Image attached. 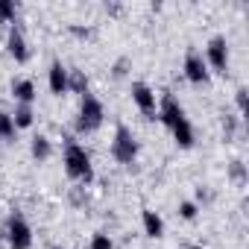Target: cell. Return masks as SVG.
I'll return each mask as SVG.
<instances>
[{"mask_svg": "<svg viewBox=\"0 0 249 249\" xmlns=\"http://www.w3.org/2000/svg\"><path fill=\"white\" fill-rule=\"evenodd\" d=\"M65 173L76 182H91L94 179V164H91V156L82 144L76 141H68L65 144Z\"/></svg>", "mask_w": 249, "mask_h": 249, "instance_id": "obj_1", "label": "cell"}, {"mask_svg": "<svg viewBox=\"0 0 249 249\" xmlns=\"http://www.w3.org/2000/svg\"><path fill=\"white\" fill-rule=\"evenodd\" d=\"M103 117H106V108L103 103L88 91L82 94V103H79V114H76V132H94L103 126Z\"/></svg>", "mask_w": 249, "mask_h": 249, "instance_id": "obj_2", "label": "cell"}, {"mask_svg": "<svg viewBox=\"0 0 249 249\" xmlns=\"http://www.w3.org/2000/svg\"><path fill=\"white\" fill-rule=\"evenodd\" d=\"M111 156L120 164H135V159H138V141H135V135L126 123H117L114 141H111Z\"/></svg>", "mask_w": 249, "mask_h": 249, "instance_id": "obj_3", "label": "cell"}, {"mask_svg": "<svg viewBox=\"0 0 249 249\" xmlns=\"http://www.w3.org/2000/svg\"><path fill=\"white\" fill-rule=\"evenodd\" d=\"M6 243L12 249H30L33 246V229L21 214H12L6 220Z\"/></svg>", "mask_w": 249, "mask_h": 249, "instance_id": "obj_4", "label": "cell"}, {"mask_svg": "<svg viewBox=\"0 0 249 249\" xmlns=\"http://www.w3.org/2000/svg\"><path fill=\"white\" fill-rule=\"evenodd\" d=\"M156 117L164 123L167 129H173L179 120H185V108H182V103H179V100H176V97L167 91V94L161 97V103L156 106Z\"/></svg>", "mask_w": 249, "mask_h": 249, "instance_id": "obj_5", "label": "cell"}, {"mask_svg": "<svg viewBox=\"0 0 249 249\" xmlns=\"http://www.w3.org/2000/svg\"><path fill=\"white\" fill-rule=\"evenodd\" d=\"M205 65H211L217 73H226L229 71V44L223 36H214L205 47Z\"/></svg>", "mask_w": 249, "mask_h": 249, "instance_id": "obj_6", "label": "cell"}, {"mask_svg": "<svg viewBox=\"0 0 249 249\" xmlns=\"http://www.w3.org/2000/svg\"><path fill=\"white\" fill-rule=\"evenodd\" d=\"M132 103L141 108L147 120H156V91L147 82H132Z\"/></svg>", "mask_w": 249, "mask_h": 249, "instance_id": "obj_7", "label": "cell"}, {"mask_svg": "<svg viewBox=\"0 0 249 249\" xmlns=\"http://www.w3.org/2000/svg\"><path fill=\"white\" fill-rule=\"evenodd\" d=\"M185 76L194 85H205L208 82V65H205V59H202L199 50H188L185 53Z\"/></svg>", "mask_w": 249, "mask_h": 249, "instance_id": "obj_8", "label": "cell"}, {"mask_svg": "<svg viewBox=\"0 0 249 249\" xmlns=\"http://www.w3.org/2000/svg\"><path fill=\"white\" fill-rule=\"evenodd\" d=\"M6 47H9V56H12L15 62H27V59H30V47H27V38H24L21 27H12V30H9Z\"/></svg>", "mask_w": 249, "mask_h": 249, "instance_id": "obj_9", "label": "cell"}, {"mask_svg": "<svg viewBox=\"0 0 249 249\" xmlns=\"http://www.w3.org/2000/svg\"><path fill=\"white\" fill-rule=\"evenodd\" d=\"M47 85H50V91L56 94V97H62V94H68V68L56 59L53 65H50V71H47Z\"/></svg>", "mask_w": 249, "mask_h": 249, "instance_id": "obj_10", "label": "cell"}, {"mask_svg": "<svg viewBox=\"0 0 249 249\" xmlns=\"http://www.w3.org/2000/svg\"><path fill=\"white\" fill-rule=\"evenodd\" d=\"M141 223H144V231H147L150 237L159 240V237L164 234V220H161L153 208H144V211H141Z\"/></svg>", "mask_w": 249, "mask_h": 249, "instance_id": "obj_11", "label": "cell"}, {"mask_svg": "<svg viewBox=\"0 0 249 249\" xmlns=\"http://www.w3.org/2000/svg\"><path fill=\"white\" fill-rule=\"evenodd\" d=\"M12 97H15L18 103H24V106H33V100H36V85H33V79H15V82H12Z\"/></svg>", "mask_w": 249, "mask_h": 249, "instance_id": "obj_12", "label": "cell"}, {"mask_svg": "<svg viewBox=\"0 0 249 249\" xmlns=\"http://www.w3.org/2000/svg\"><path fill=\"white\" fill-rule=\"evenodd\" d=\"M173 141L182 147V150H191L194 147V126H191V120H179L176 126H173Z\"/></svg>", "mask_w": 249, "mask_h": 249, "instance_id": "obj_13", "label": "cell"}, {"mask_svg": "<svg viewBox=\"0 0 249 249\" xmlns=\"http://www.w3.org/2000/svg\"><path fill=\"white\" fill-rule=\"evenodd\" d=\"M33 120H36V114H33V106H24V103H18L15 114H12L15 129H30V126H33Z\"/></svg>", "mask_w": 249, "mask_h": 249, "instance_id": "obj_14", "label": "cell"}, {"mask_svg": "<svg viewBox=\"0 0 249 249\" xmlns=\"http://www.w3.org/2000/svg\"><path fill=\"white\" fill-rule=\"evenodd\" d=\"M50 156H53V144H50V138H47V135H36V138H33V159L47 161Z\"/></svg>", "mask_w": 249, "mask_h": 249, "instance_id": "obj_15", "label": "cell"}, {"mask_svg": "<svg viewBox=\"0 0 249 249\" xmlns=\"http://www.w3.org/2000/svg\"><path fill=\"white\" fill-rule=\"evenodd\" d=\"M68 91L88 94V76H85V71H68Z\"/></svg>", "mask_w": 249, "mask_h": 249, "instance_id": "obj_16", "label": "cell"}, {"mask_svg": "<svg viewBox=\"0 0 249 249\" xmlns=\"http://www.w3.org/2000/svg\"><path fill=\"white\" fill-rule=\"evenodd\" d=\"M15 138V123H12V114L0 108V141H9Z\"/></svg>", "mask_w": 249, "mask_h": 249, "instance_id": "obj_17", "label": "cell"}, {"mask_svg": "<svg viewBox=\"0 0 249 249\" xmlns=\"http://www.w3.org/2000/svg\"><path fill=\"white\" fill-rule=\"evenodd\" d=\"M15 15H18V3L15 0H0V21H15Z\"/></svg>", "mask_w": 249, "mask_h": 249, "instance_id": "obj_18", "label": "cell"}, {"mask_svg": "<svg viewBox=\"0 0 249 249\" xmlns=\"http://www.w3.org/2000/svg\"><path fill=\"white\" fill-rule=\"evenodd\" d=\"M196 214H199V208H196V202H179V217L182 220H196Z\"/></svg>", "mask_w": 249, "mask_h": 249, "instance_id": "obj_19", "label": "cell"}, {"mask_svg": "<svg viewBox=\"0 0 249 249\" xmlns=\"http://www.w3.org/2000/svg\"><path fill=\"white\" fill-rule=\"evenodd\" d=\"M223 135H226V141H231L237 135V117H231V114L223 117Z\"/></svg>", "mask_w": 249, "mask_h": 249, "instance_id": "obj_20", "label": "cell"}, {"mask_svg": "<svg viewBox=\"0 0 249 249\" xmlns=\"http://www.w3.org/2000/svg\"><path fill=\"white\" fill-rule=\"evenodd\" d=\"M229 176H231L237 185H243V182H246V167H243V161H231V167H229Z\"/></svg>", "mask_w": 249, "mask_h": 249, "instance_id": "obj_21", "label": "cell"}, {"mask_svg": "<svg viewBox=\"0 0 249 249\" xmlns=\"http://www.w3.org/2000/svg\"><path fill=\"white\" fill-rule=\"evenodd\" d=\"M91 249H114V243H111V237H108V234L97 231V234L91 237Z\"/></svg>", "mask_w": 249, "mask_h": 249, "instance_id": "obj_22", "label": "cell"}, {"mask_svg": "<svg viewBox=\"0 0 249 249\" xmlns=\"http://www.w3.org/2000/svg\"><path fill=\"white\" fill-rule=\"evenodd\" d=\"M246 94H249L246 88H237V91H234V103H237L240 111H246Z\"/></svg>", "mask_w": 249, "mask_h": 249, "instance_id": "obj_23", "label": "cell"}, {"mask_svg": "<svg viewBox=\"0 0 249 249\" xmlns=\"http://www.w3.org/2000/svg\"><path fill=\"white\" fill-rule=\"evenodd\" d=\"M71 33H76V36H91L88 27H71Z\"/></svg>", "mask_w": 249, "mask_h": 249, "instance_id": "obj_24", "label": "cell"}, {"mask_svg": "<svg viewBox=\"0 0 249 249\" xmlns=\"http://www.w3.org/2000/svg\"><path fill=\"white\" fill-rule=\"evenodd\" d=\"M191 249H202V246H191Z\"/></svg>", "mask_w": 249, "mask_h": 249, "instance_id": "obj_25", "label": "cell"}]
</instances>
